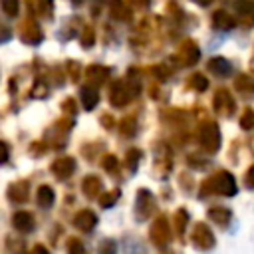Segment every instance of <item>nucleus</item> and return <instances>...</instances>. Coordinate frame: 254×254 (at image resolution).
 I'll return each instance as SVG.
<instances>
[{"label": "nucleus", "mask_w": 254, "mask_h": 254, "mask_svg": "<svg viewBox=\"0 0 254 254\" xmlns=\"http://www.w3.org/2000/svg\"><path fill=\"white\" fill-rule=\"evenodd\" d=\"M141 91V81L133 77V73L125 79H117L109 87V103L113 107H125L133 97H137Z\"/></svg>", "instance_id": "f257e3e1"}, {"label": "nucleus", "mask_w": 254, "mask_h": 254, "mask_svg": "<svg viewBox=\"0 0 254 254\" xmlns=\"http://www.w3.org/2000/svg\"><path fill=\"white\" fill-rule=\"evenodd\" d=\"M208 192H216V194H224V196H232L236 194V181L230 173L220 171L216 175H212L210 179H206L202 183V194Z\"/></svg>", "instance_id": "f03ea898"}, {"label": "nucleus", "mask_w": 254, "mask_h": 254, "mask_svg": "<svg viewBox=\"0 0 254 254\" xmlns=\"http://www.w3.org/2000/svg\"><path fill=\"white\" fill-rule=\"evenodd\" d=\"M198 141L206 153H216L220 147V129L216 123H204L198 131Z\"/></svg>", "instance_id": "7ed1b4c3"}, {"label": "nucleus", "mask_w": 254, "mask_h": 254, "mask_svg": "<svg viewBox=\"0 0 254 254\" xmlns=\"http://www.w3.org/2000/svg\"><path fill=\"white\" fill-rule=\"evenodd\" d=\"M149 236H151V240H153V244H157V246H167L169 242H171V226H169V220H167V216H159L153 224H151V230H149Z\"/></svg>", "instance_id": "20e7f679"}, {"label": "nucleus", "mask_w": 254, "mask_h": 254, "mask_svg": "<svg viewBox=\"0 0 254 254\" xmlns=\"http://www.w3.org/2000/svg\"><path fill=\"white\" fill-rule=\"evenodd\" d=\"M20 40H22L24 44H28V46H38V44H42L44 32H42L40 24H38L36 20H32V18L24 20V24L20 26Z\"/></svg>", "instance_id": "39448f33"}, {"label": "nucleus", "mask_w": 254, "mask_h": 254, "mask_svg": "<svg viewBox=\"0 0 254 254\" xmlns=\"http://www.w3.org/2000/svg\"><path fill=\"white\" fill-rule=\"evenodd\" d=\"M153 210H155V196L147 189H141L137 192V200H135V216L139 220H145L151 216Z\"/></svg>", "instance_id": "423d86ee"}, {"label": "nucleus", "mask_w": 254, "mask_h": 254, "mask_svg": "<svg viewBox=\"0 0 254 254\" xmlns=\"http://www.w3.org/2000/svg\"><path fill=\"white\" fill-rule=\"evenodd\" d=\"M190 238H192V244L198 250H210L214 246V234H212V230L204 222H198L192 228V236Z\"/></svg>", "instance_id": "0eeeda50"}, {"label": "nucleus", "mask_w": 254, "mask_h": 254, "mask_svg": "<svg viewBox=\"0 0 254 254\" xmlns=\"http://www.w3.org/2000/svg\"><path fill=\"white\" fill-rule=\"evenodd\" d=\"M200 58V52L196 48V44L192 40H185L179 48V54H177V60L183 64V65H194Z\"/></svg>", "instance_id": "6e6552de"}, {"label": "nucleus", "mask_w": 254, "mask_h": 254, "mask_svg": "<svg viewBox=\"0 0 254 254\" xmlns=\"http://www.w3.org/2000/svg\"><path fill=\"white\" fill-rule=\"evenodd\" d=\"M212 105H214V109L220 113V115H232L234 113V99L230 97V93L226 91V89H218L216 91V95H214V99H212Z\"/></svg>", "instance_id": "1a4fd4ad"}, {"label": "nucleus", "mask_w": 254, "mask_h": 254, "mask_svg": "<svg viewBox=\"0 0 254 254\" xmlns=\"http://www.w3.org/2000/svg\"><path fill=\"white\" fill-rule=\"evenodd\" d=\"M30 196V183L28 181H16L8 187V198L16 204H22L26 202Z\"/></svg>", "instance_id": "9d476101"}, {"label": "nucleus", "mask_w": 254, "mask_h": 254, "mask_svg": "<svg viewBox=\"0 0 254 254\" xmlns=\"http://www.w3.org/2000/svg\"><path fill=\"white\" fill-rule=\"evenodd\" d=\"M75 171V161L71 157H60L52 163V173L60 179H67Z\"/></svg>", "instance_id": "9b49d317"}, {"label": "nucleus", "mask_w": 254, "mask_h": 254, "mask_svg": "<svg viewBox=\"0 0 254 254\" xmlns=\"http://www.w3.org/2000/svg\"><path fill=\"white\" fill-rule=\"evenodd\" d=\"M73 224H75L79 230L89 232V230H93V228H95V224H97V216H95V212H93V210L83 208V210H79V212L73 216Z\"/></svg>", "instance_id": "f8f14e48"}, {"label": "nucleus", "mask_w": 254, "mask_h": 254, "mask_svg": "<svg viewBox=\"0 0 254 254\" xmlns=\"http://www.w3.org/2000/svg\"><path fill=\"white\" fill-rule=\"evenodd\" d=\"M79 101H81V105H83L85 111H91V109L97 105V101H99L97 89H95L93 85H83V87H79Z\"/></svg>", "instance_id": "ddd939ff"}, {"label": "nucleus", "mask_w": 254, "mask_h": 254, "mask_svg": "<svg viewBox=\"0 0 254 254\" xmlns=\"http://www.w3.org/2000/svg\"><path fill=\"white\" fill-rule=\"evenodd\" d=\"M12 224H14V228L18 232H24L26 234V232L34 230V216L30 212H26V210H18L12 216Z\"/></svg>", "instance_id": "4468645a"}, {"label": "nucleus", "mask_w": 254, "mask_h": 254, "mask_svg": "<svg viewBox=\"0 0 254 254\" xmlns=\"http://www.w3.org/2000/svg\"><path fill=\"white\" fill-rule=\"evenodd\" d=\"M109 73H111V69L109 67H105V65H99V64H93V65H89L87 69H85V75H87V79L89 81H93V83H105L107 79H109Z\"/></svg>", "instance_id": "2eb2a0df"}, {"label": "nucleus", "mask_w": 254, "mask_h": 254, "mask_svg": "<svg viewBox=\"0 0 254 254\" xmlns=\"http://www.w3.org/2000/svg\"><path fill=\"white\" fill-rule=\"evenodd\" d=\"M81 190L85 192V196L89 198H95L101 194V179L95 177V175H87L83 181H81Z\"/></svg>", "instance_id": "dca6fc26"}, {"label": "nucleus", "mask_w": 254, "mask_h": 254, "mask_svg": "<svg viewBox=\"0 0 254 254\" xmlns=\"http://www.w3.org/2000/svg\"><path fill=\"white\" fill-rule=\"evenodd\" d=\"M109 14L117 22H129L131 20V10L123 4V0H111L109 4Z\"/></svg>", "instance_id": "f3484780"}, {"label": "nucleus", "mask_w": 254, "mask_h": 254, "mask_svg": "<svg viewBox=\"0 0 254 254\" xmlns=\"http://www.w3.org/2000/svg\"><path fill=\"white\" fill-rule=\"evenodd\" d=\"M208 71H212V73L218 75V77H226V75H230L232 65H230V62L224 60V58H212V60L208 62Z\"/></svg>", "instance_id": "a211bd4d"}, {"label": "nucleus", "mask_w": 254, "mask_h": 254, "mask_svg": "<svg viewBox=\"0 0 254 254\" xmlns=\"http://www.w3.org/2000/svg\"><path fill=\"white\" fill-rule=\"evenodd\" d=\"M208 218L220 226H226L232 218V212L226 206H212V208H208Z\"/></svg>", "instance_id": "6ab92c4d"}, {"label": "nucleus", "mask_w": 254, "mask_h": 254, "mask_svg": "<svg viewBox=\"0 0 254 254\" xmlns=\"http://www.w3.org/2000/svg\"><path fill=\"white\" fill-rule=\"evenodd\" d=\"M54 200H56V192H54V189L48 187V185H42V187L38 189V192H36V202H38L42 208H48V206L54 204Z\"/></svg>", "instance_id": "aec40b11"}, {"label": "nucleus", "mask_w": 254, "mask_h": 254, "mask_svg": "<svg viewBox=\"0 0 254 254\" xmlns=\"http://www.w3.org/2000/svg\"><path fill=\"white\" fill-rule=\"evenodd\" d=\"M212 26L216 30H230V28H234V18L226 10H218L212 16Z\"/></svg>", "instance_id": "412c9836"}, {"label": "nucleus", "mask_w": 254, "mask_h": 254, "mask_svg": "<svg viewBox=\"0 0 254 254\" xmlns=\"http://www.w3.org/2000/svg\"><path fill=\"white\" fill-rule=\"evenodd\" d=\"M234 87L238 93H242L244 97H254V79L248 75H238L234 79Z\"/></svg>", "instance_id": "4be33fe9"}, {"label": "nucleus", "mask_w": 254, "mask_h": 254, "mask_svg": "<svg viewBox=\"0 0 254 254\" xmlns=\"http://www.w3.org/2000/svg\"><path fill=\"white\" fill-rule=\"evenodd\" d=\"M173 220H175V232L177 234H183L185 228H187V224H189V212L185 208H179L175 212V218Z\"/></svg>", "instance_id": "5701e85b"}, {"label": "nucleus", "mask_w": 254, "mask_h": 254, "mask_svg": "<svg viewBox=\"0 0 254 254\" xmlns=\"http://www.w3.org/2000/svg\"><path fill=\"white\" fill-rule=\"evenodd\" d=\"M79 44H81L85 50L95 44V30H93L91 26H83V30H81V34H79Z\"/></svg>", "instance_id": "b1692460"}, {"label": "nucleus", "mask_w": 254, "mask_h": 254, "mask_svg": "<svg viewBox=\"0 0 254 254\" xmlns=\"http://www.w3.org/2000/svg\"><path fill=\"white\" fill-rule=\"evenodd\" d=\"M117 200H119V190H117V189H113V190H105V192L99 194V204H101L103 208L113 206Z\"/></svg>", "instance_id": "393cba45"}, {"label": "nucleus", "mask_w": 254, "mask_h": 254, "mask_svg": "<svg viewBox=\"0 0 254 254\" xmlns=\"http://www.w3.org/2000/svg\"><path fill=\"white\" fill-rule=\"evenodd\" d=\"M143 159V153L139 149H129L127 155H125V163H127V169L129 171H137V165L139 161Z\"/></svg>", "instance_id": "a878e982"}, {"label": "nucleus", "mask_w": 254, "mask_h": 254, "mask_svg": "<svg viewBox=\"0 0 254 254\" xmlns=\"http://www.w3.org/2000/svg\"><path fill=\"white\" fill-rule=\"evenodd\" d=\"M38 6V14L44 18H52L54 16V0H36Z\"/></svg>", "instance_id": "bb28decb"}, {"label": "nucleus", "mask_w": 254, "mask_h": 254, "mask_svg": "<svg viewBox=\"0 0 254 254\" xmlns=\"http://www.w3.org/2000/svg\"><path fill=\"white\" fill-rule=\"evenodd\" d=\"M121 133L125 137H133L137 133V121H135V117H125L121 121Z\"/></svg>", "instance_id": "cd10ccee"}, {"label": "nucleus", "mask_w": 254, "mask_h": 254, "mask_svg": "<svg viewBox=\"0 0 254 254\" xmlns=\"http://www.w3.org/2000/svg\"><path fill=\"white\" fill-rule=\"evenodd\" d=\"M189 85H190L192 89H196V91H204V89L208 87V79H206L204 75H200V73H194V75L189 79Z\"/></svg>", "instance_id": "c85d7f7f"}, {"label": "nucleus", "mask_w": 254, "mask_h": 254, "mask_svg": "<svg viewBox=\"0 0 254 254\" xmlns=\"http://www.w3.org/2000/svg\"><path fill=\"white\" fill-rule=\"evenodd\" d=\"M48 83L44 81V79H36V83L32 85V91H30V95L32 97H48Z\"/></svg>", "instance_id": "c756f323"}, {"label": "nucleus", "mask_w": 254, "mask_h": 254, "mask_svg": "<svg viewBox=\"0 0 254 254\" xmlns=\"http://www.w3.org/2000/svg\"><path fill=\"white\" fill-rule=\"evenodd\" d=\"M65 248H67V254H85V248H83L81 240H79V238H73V236L67 238Z\"/></svg>", "instance_id": "7c9ffc66"}, {"label": "nucleus", "mask_w": 254, "mask_h": 254, "mask_svg": "<svg viewBox=\"0 0 254 254\" xmlns=\"http://www.w3.org/2000/svg\"><path fill=\"white\" fill-rule=\"evenodd\" d=\"M2 10H4L6 16L14 18L18 14V10H20V2L18 0H2Z\"/></svg>", "instance_id": "2f4dec72"}, {"label": "nucleus", "mask_w": 254, "mask_h": 254, "mask_svg": "<svg viewBox=\"0 0 254 254\" xmlns=\"http://www.w3.org/2000/svg\"><path fill=\"white\" fill-rule=\"evenodd\" d=\"M240 127L242 129H254V109H246L240 117Z\"/></svg>", "instance_id": "473e14b6"}, {"label": "nucleus", "mask_w": 254, "mask_h": 254, "mask_svg": "<svg viewBox=\"0 0 254 254\" xmlns=\"http://www.w3.org/2000/svg\"><path fill=\"white\" fill-rule=\"evenodd\" d=\"M97 254H117V246H115V242H113V240H103V242L99 244Z\"/></svg>", "instance_id": "72a5a7b5"}, {"label": "nucleus", "mask_w": 254, "mask_h": 254, "mask_svg": "<svg viewBox=\"0 0 254 254\" xmlns=\"http://www.w3.org/2000/svg\"><path fill=\"white\" fill-rule=\"evenodd\" d=\"M65 69L69 71V77H71L73 81H77V79H79V73H81L79 64H75V62H67V64H65Z\"/></svg>", "instance_id": "f704fd0d"}, {"label": "nucleus", "mask_w": 254, "mask_h": 254, "mask_svg": "<svg viewBox=\"0 0 254 254\" xmlns=\"http://www.w3.org/2000/svg\"><path fill=\"white\" fill-rule=\"evenodd\" d=\"M117 167H119V159L115 155H107L103 159V169L105 171H117Z\"/></svg>", "instance_id": "c9c22d12"}, {"label": "nucleus", "mask_w": 254, "mask_h": 254, "mask_svg": "<svg viewBox=\"0 0 254 254\" xmlns=\"http://www.w3.org/2000/svg\"><path fill=\"white\" fill-rule=\"evenodd\" d=\"M153 73H155V75H157L161 81H165V79L171 75L169 67H165V65H155V67H153Z\"/></svg>", "instance_id": "e433bc0d"}, {"label": "nucleus", "mask_w": 254, "mask_h": 254, "mask_svg": "<svg viewBox=\"0 0 254 254\" xmlns=\"http://www.w3.org/2000/svg\"><path fill=\"white\" fill-rule=\"evenodd\" d=\"M62 109H64L65 113H69V115H73V113L77 111V105H75V101H73V99H65V101L62 103Z\"/></svg>", "instance_id": "4c0bfd02"}, {"label": "nucleus", "mask_w": 254, "mask_h": 254, "mask_svg": "<svg viewBox=\"0 0 254 254\" xmlns=\"http://www.w3.org/2000/svg\"><path fill=\"white\" fill-rule=\"evenodd\" d=\"M244 185H246L248 189H254V165L246 171V175H244Z\"/></svg>", "instance_id": "58836bf2"}, {"label": "nucleus", "mask_w": 254, "mask_h": 254, "mask_svg": "<svg viewBox=\"0 0 254 254\" xmlns=\"http://www.w3.org/2000/svg\"><path fill=\"white\" fill-rule=\"evenodd\" d=\"M8 155H10L8 145H6L4 141H0V165H4V163L8 161Z\"/></svg>", "instance_id": "ea45409f"}, {"label": "nucleus", "mask_w": 254, "mask_h": 254, "mask_svg": "<svg viewBox=\"0 0 254 254\" xmlns=\"http://www.w3.org/2000/svg\"><path fill=\"white\" fill-rule=\"evenodd\" d=\"M149 2H151V0H129V4H131L133 8H147Z\"/></svg>", "instance_id": "a19ab883"}, {"label": "nucleus", "mask_w": 254, "mask_h": 254, "mask_svg": "<svg viewBox=\"0 0 254 254\" xmlns=\"http://www.w3.org/2000/svg\"><path fill=\"white\" fill-rule=\"evenodd\" d=\"M101 123L105 125V129H111V127L115 125V121H113V117H111V115H103V117H101Z\"/></svg>", "instance_id": "79ce46f5"}, {"label": "nucleus", "mask_w": 254, "mask_h": 254, "mask_svg": "<svg viewBox=\"0 0 254 254\" xmlns=\"http://www.w3.org/2000/svg\"><path fill=\"white\" fill-rule=\"evenodd\" d=\"M30 254H50V252H48V248H46V246L38 244V246H34V248H32V252H30Z\"/></svg>", "instance_id": "37998d69"}, {"label": "nucleus", "mask_w": 254, "mask_h": 254, "mask_svg": "<svg viewBox=\"0 0 254 254\" xmlns=\"http://www.w3.org/2000/svg\"><path fill=\"white\" fill-rule=\"evenodd\" d=\"M192 2H194V4H198V6H208L212 0H192Z\"/></svg>", "instance_id": "c03bdc74"}, {"label": "nucleus", "mask_w": 254, "mask_h": 254, "mask_svg": "<svg viewBox=\"0 0 254 254\" xmlns=\"http://www.w3.org/2000/svg\"><path fill=\"white\" fill-rule=\"evenodd\" d=\"M71 4H73V6H79V4H81V0H71Z\"/></svg>", "instance_id": "a18cd8bd"}]
</instances>
